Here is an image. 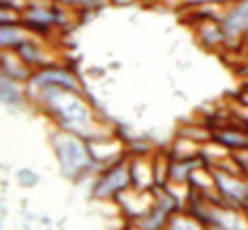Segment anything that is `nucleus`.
<instances>
[{
    "label": "nucleus",
    "instance_id": "9b49d317",
    "mask_svg": "<svg viewBox=\"0 0 248 230\" xmlns=\"http://www.w3.org/2000/svg\"><path fill=\"white\" fill-rule=\"evenodd\" d=\"M14 52L18 54L20 59L25 61L27 66L32 68V70H39V68L43 66H50V63H54V57L46 50V46L41 43L39 39H34V34L30 36L27 41H23Z\"/></svg>",
    "mask_w": 248,
    "mask_h": 230
},
{
    "label": "nucleus",
    "instance_id": "ddd939ff",
    "mask_svg": "<svg viewBox=\"0 0 248 230\" xmlns=\"http://www.w3.org/2000/svg\"><path fill=\"white\" fill-rule=\"evenodd\" d=\"M0 102H2L7 108H12V111L25 108L27 102H30L27 86L20 84V81H14V79L0 77Z\"/></svg>",
    "mask_w": 248,
    "mask_h": 230
},
{
    "label": "nucleus",
    "instance_id": "0eeeda50",
    "mask_svg": "<svg viewBox=\"0 0 248 230\" xmlns=\"http://www.w3.org/2000/svg\"><path fill=\"white\" fill-rule=\"evenodd\" d=\"M115 201H118L120 210L124 212V217L129 219V221H138V219L144 217V215L154 208V190L129 187V190L122 192Z\"/></svg>",
    "mask_w": 248,
    "mask_h": 230
},
{
    "label": "nucleus",
    "instance_id": "4468645a",
    "mask_svg": "<svg viewBox=\"0 0 248 230\" xmlns=\"http://www.w3.org/2000/svg\"><path fill=\"white\" fill-rule=\"evenodd\" d=\"M32 30L20 20V23H9V25H0V47L2 50H16V47L32 36Z\"/></svg>",
    "mask_w": 248,
    "mask_h": 230
},
{
    "label": "nucleus",
    "instance_id": "6ab92c4d",
    "mask_svg": "<svg viewBox=\"0 0 248 230\" xmlns=\"http://www.w3.org/2000/svg\"><path fill=\"white\" fill-rule=\"evenodd\" d=\"M126 230H142V228H138L136 224H129V226H126Z\"/></svg>",
    "mask_w": 248,
    "mask_h": 230
},
{
    "label": "nucleus",
    "instance_id": "4be33fe9",
    "mask_svg": "<svg viewBox=\"0 0 248 230\" xmlns=\"http://www.w3.org/2000/svg\"><path fill=\"white\" fill-rule=\"evenodd\" d=\"M138 2H154V0H138Z\"/></svg>",
    "mask_w": 248,
    "mask_h": 230
},
{
    "label": "nucleus",
    "instance_id": "f257e3e1",
    "mask_svg": "<svg viewBox=\"0 0 248 230\" xmlns=\"http://www.w3.org/2000/svg\"><path fill=\"white\" fill-rule=\"evenodd\" d=\"M32 102L52 120L59 129L72 131L86 140L108 136V129L95 120L93 106L84 97V92L65 91V88H46L36 92Z\"/></svg>",
    "mask_w": 248,
    "mask_h": 230
},
{
    "label": "nucleus",
    "instance_id": "20e7f679",
    "mask_svg": "<svg viewBox=\"0 0 248 230\" xmlns=\"http://www.w3.org/2000/svg\"><path fill=\"white\" fill-rule=\"evenodd\" d=\"M131 187V169H129V156L115 165H108L104 169H99L95 183H93V199L108 201L126 192Z\"/></svg>",
    "mask_w": 248,
    "mask_h": 230
},
{
    "label": "nucleus",
    "instance_id": "423d86ee",
    "mask_svg": "<svg viewBox=\"0 0 248 230\" xmlns=\"http://www.w3.org/2000/svg\"><path fill=\"white\" fill-rule=\"evenodd\" d=\"M88 147H91V156L99 169L120 163L129 156V149L118 138H111V136H99V138L88 140Z\"/></svg>",
    "mask_w": 248,
    "mask_h": 230
},
{
    "label": "nucleus",
    "instance_id": "2eb2a0df",
    "mask_svg": "<svg viewBox=\"0 0 248 230\" xmlns=\"http://www.w3.org/2000/svg\"><path fill=\"white\" fill-rule=\"evenodd\" d=\"M165 230H210L205 224H201L194 215H189L187 210H178L170 217V224Z\"/></svg>",
    "mask_w": 248,
    "mask_h": 230
},
{
    "label": "nucleus",
    "instance_id": "f8f14e48",
    "mask_svg": "<svg viewBox=\"0 0 248 230\" xmlns=\"http://www.w3.org/2000/svg\"><path fill=\"white\" fill-rule=\"evenodd\" d=\"M32 68L27 66L25 61L20 59L14 50H2L0 54V77L14 79V81H20V84H27L30 77H32Z\"/></svg>",
    "mask_w": 248,
    "mask_h": 230
},
{
    "label": "nucleus",
    "instance_id": "6e6552de",
    "mask_svg": "<svg viewBox=\"0 0 248 230\" xmlns=\"http://www.w3.org/2000/svg\"><path fill=\"white\" fill-rule=\"evenodd\" d=\"M131 187L138 190H156V169H154V153H131Z\"/></svg>",
    "mask_w": 248,
    "mask_h": 230
},
{
    "label": "nucleus",
    "instance_id": "f3484780",
    "mask_svg": "<svg viewBox=\"0 0 248 230\" xmlns=\"http://www.w3.org/2000/svg\"><path fill=\"white\" fill-rule=\"evenodd\" d=\"M16 181H18L20 187H34V185H39V174L34 169L23 167V169L16 171Z\"/></svg>",
    "mask_w": 248,
    "mask_h": 230
},
{
    "label": "nucleus",
    "instance_id": "dca6fc26",
    "mask_svg": "<svg viewBox=\"0 0 248 230\" xmlns=\"http://www.w3.org/2000/svg\"><path fill=\"white\" fill-rule=\"evenodd\" d=\"M68 12H97L104 5V0H54Z\"/></svg>",
    "mask_w": 248,
    "mask_h": 230
},
{
    "label": "nucleus",
    "instance_id": "f03ea898",
    "mask_svg": "<svg viewBox=\"0 0 248 230\" xmlns=\"http://www.w3.org/2000/svg\"><path fill=\"white\" fill-rule=\"evenodd\" d=\"M50 145H52V152L57 156L61 174L68 181H81L93 171H99V167L91 156L88 140L77 136V133L57 126V131H52V136H50Z\"/></svg>",
    "mask_w": 248,
    "mask_h": 230
},
{
    "label": "nucleus",
    "instance_id": "a211bd4d",
    "mask_svg": "<svg viewBox=\"0 0 248 230\" xmlns=\"http://www.w3.org/2000/svg\"><path fill=\"white\" fill-rule=\"evenodd\" d=\"M181 2H185L189 7H201V5H228L232 0H181Z\"/></svg>",
    "mask_w": 248,
    "mask_h": 230
},
{
    "label": "nucleus",
    "instance_id": "412c9836",
    "mask_svg": "<svg viewBox=\"0 0 248 230\" xmlns=\"http://www.w3.org/2000/svg\"><path fill=\"white\" fill-rule=\"evenodd\" d=\"M244 210H246V215H248V197H246V203H244Z\"/></svg>",
    "mask_w": 248,
    "mask_h": 230
},
{
    "label": "nucleus",
    "instance_id": "aec40b11",
    "mask_svg": "<svg viewBox=\"0 0 248 230\" xmlns=\"http://www.w3.org/2000/svg\"><path fill=\"white\" fill-rule=\"evenodd\" d=\"M242 43H244V46H248V30H246V34H244V39H242Z\"/></svg>",
    "mask_w": 248,
    "mask_h": 230
},
{
    "label": "nucleus",
    "instance_id": "1a4fd4ad",
    "mask_svg": "<svg viewBox=\"0 0 248 230\" xmlns=\"http://www.w3.org/2000/svg\"><path fill=\"white\" fill-rule=\"evenodd\" d=\"M246 126V124H244ZM239 124H217L212 126V140L230 153L246 152L248 149V129Z\"/></svg>",
    "mask_w": 248,
    "mask_h": 230
},
{
    "label": "nucleus",
    "instance_id": "9d476101",
    "mask_svg": "<svg viewBox=\"0 0 248 230\" xmlns=\"http://www.w3.org/2000/svg\"><path fill=\"white\" fill-rule=\"evenodd\" d=\"M194 34H196V41L205 50H223V47H228V36L223 32L221 20H215V18L199 20L194 25Z\"/></svg>",
    "mask_w": 248,
    "mask_h": 230
},
{
    "label": "nucleus",
    "instance_id": "39448f33",
    "mask_svg": "<svg viewBox=\"0 0 248 230\" xmlns=\"http://www.w3.org/2000/svg\"><path fill=\"white\" fill-rule=\"evenodd\" d=\"M221 27L228 36V47H232L244 39L248 30V0H232L223 7Z\"/></svg>",
    "mask_w": 248,
    "mask_h": 230
},
{
    "label": "nucleus",
    "instance_id": "7ed1b4c3",
    "mask_svg": "<svg viewBox=\"0 0 248 230\" xmlns=\"http://www.w3.org/2000/svg\"><path fill=\"white\" fill-rule=\"evenodd\" d=\"M27 95H30V102L36 92L46 91V88H65V91H77L81 92V81L70 68L59 66V63H50V66H43L39 70H34L30 81H27Z\"/></svg>",
    "mask_w": 248,
    "mask_h": 230
}]
</instances>
